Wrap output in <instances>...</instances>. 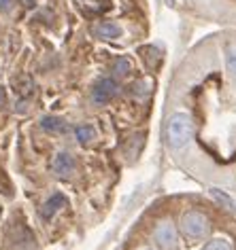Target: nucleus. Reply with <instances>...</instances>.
<instances>
[{
    "instance_id": "obj_1",
    "label": "nucleus",
    "mask_w": 236,
    "mask_h": 250,
    "mask_svg": "<svg viewBox=\"0 0 236 250\" xmlns=\"http://www.w3.org/2000/svg\"><path fill=\"white\" fill-rule=\"evenodd\" d=\"M191 134H194V121L188 112H175L166 123V142L175 151L188 145L191 140Z\"/></svg>"
},
{
    "instance_id": "obj_2",
    "label": "nucleus",
    "mask_w": 236,
    "mask_h": 250,
    "mask_svg": "<svg viewBox=\"0 0 236 250\" xmlns=\"http://www.w3.org/2000/svg\"><path fill=\"white\" fill-rule=\"evenodd\" d=\"M181 229H183L185 235L191 237V240H200V237H204L207 235V231H209V221H207V216H204L202 212L191 210V212H185L183 214Z\"/></svg>"
},
{
    "instance_id": "obj_3",
    "label": "nucleus",
    "mask_w": 236,
    "mask_h": 250,
    "mask_svg": "<svg viewBox=\"0 0 236 250\" xmlns=\"http://www.w3.org/2000/svg\"><path fill=\"white\" fill-rule=\"evenodd\" d=\"M117 93V83L115 79H100L92 89V102L94 104H107L111 98H115Z\"/></svg>"
},
{
    "instance_id": "obj_4",
    "label": "nucleus",
    "mask_w": 236,
    "mask_h": 250,
    "mask_svg": "<svg viewBox=\"0 0 236 250\" xmlns=\"http://www.w3.org/2000/svg\"><path fill=\"white\" fill-rule=\"evenodd\" d=\"M51 170L58 174L60 178H68L72 176L74 170H77V164H74V157L71 153H58L55 159L51 161Z\"/></svg>"
},
{
    "instance_id": "obj_5",
    "label": "nucleus",
    "mask_w": 236,
    "mask_h": 250,
    "mask_svg": "<svg viewBox=\"0 0 236 250\" xmlns=\"http://www.w3.org/2000/svg\"><path fill=\"white\" fill-rule=\"evenodd\" d=\"M155 242L160 244V246H164V248H172L175 246V242H177V231L175 227H172L170 223H160L158 227H155Z\"/></svg>"
},
{
    "instance_id": "obj_6",
    "label": "nucleus",
    "mask_w": 236,
    "mask_h": 250,
    "mask_svg": "<svg viewBox=\"0 0 236 250\" xmlns=\"http://www.w3.org/2000/svg\"><path fill=\"white\" fill-rule=\"evenodd\" d=\"M92 34H94L96 39H102V41H115L121 36V28L113 21H100L92 28Z\"/></svg>"
},
{
    "instance_id": "obj_7",
    "label": "nucleus",
    "mask_w": 236,
    "mask_h": 250,
    "mask_svg": "<svg viewBox=\"0 0 236 250\" xmlns=\"http://www.w3.org/2000/svg\"><path fill=\"white\" fill-rule=\"evenodd\" d=\"M64 204H66V197L62 195V193H53V195L49 197L45 204H43V208H41V216L45 218V221H49L51 216H55V212H58Z\"/></svg>"
},
{
    "instance_id": "obj_8",
    "label": "nucleus",
    "mask_w": 236,
    "mask_h": 250,
    "mask_svg": "<svg viewBox=\"0 0 236 250\" xmlns=\"http://www.w3.org/2000/svg\"><path fill=\"white\" fill-rule=\"evenodd\" d=\"M41 127L45 129L47 134H53V136H58V134H64V132H66V123H64V119L53 117V115L43 117V119H41Z\"/></svg>"
},
{
    "instance_id": "obj_9",
    "label": "nucleus",
    "mask_w": 236,
    "mask_h": 250,
    "mask_svg": "<svg viewBox=\"0 0 236 250\" xmlns=\"http://www.w3.org/2000/svg\"><path fill=\"white\" fill-rule=\"evenodd\" d=\"M209 195L215 199L217 204L221 206V208H228V210H234L236 212V199L232 195H228L226 191L217 189V187H213V189H209Z\"/></svg>"
},
{
    "instance_id": "obj_10",
    "label": "nucleus",
    "mask_w": 236,
    "mask_h": 250,
    "mask_svg": "<svg viewBox=\"0 0 236 250\" xmlns=\"http://www.w3.org/2000/svg\"><path fill=\"white\" fill-rule=\"evenodd\" d=\"M74 136H77L79 142H83V145H85V142H92L96 138V129L92 127V125L85 123V125H79V127L74 129Z\"/></svg>"
},
{
    "instance_id": "obj_11",
    "label": "nucleus",
    "mask_w": 236,
    "mask_h": 250,
    "mask_svg": "<svg viewBox=\"0 0 236 250\" xmlns=\"http://www.w3.org/2000/svg\"><path fill=\"white\" fill-rule=\"evenodd\" d=\"M132 70V64H130V60L128 58H119V60H115V64H113V72H115V77H126V74Z\"/></svg>"
},
{
    "instance_id": "obj_12",
    "label": "nucleus",
    "mask_w": 236,
    "mask_h": 250,
    "mask_svg": "<svg viewBox=\"0 0 236 250\" xmlns=\"http://www.w3.org/2000/svg\"><path fill=\"white\" fill-rule=\"evenodd\" d=\"M226 66H228V72L236 79V47H230L226 51Z\"/></svg>"
},
{
    "instance_id": "obj_13",
    "label": "nucleus",
    "mask_w": 236,
    "mask_h": 250,
    "mask_svg": "<svg viewBox=\"0 0 236 250\" xmlns=\"http://www.w3.org/2000/svg\"><path fill=\"white\" fill-rule=\"evenodd\" d=\"M202 250H232V246H230L228 240H221V237H217V240H211Z\"/></svg>"
},
{
    "instance_id": "obj_14",
    "label": "nucleus",
    "mask_w": 236,
    "mask_h": 250,
    "mask_svg": "<svg viewBox=\"0 0 236 250\" xmlns=\"http://www.w3.org/2000/svg\"><path fill=\"white\" fill-rule=\"evenodd\" d=\"M134 93H139V96L147 93V83H134Z\"/></svg>"
},
{
    "instance_id": "obj_15",
    "label": "nucleus",
    "mask_w": 236,
    "mask_h": 250,
    "mask_svg": "<svg viewBox=\"0 0 236 250\" xmlns=\"http://www.w3.org/2000/svg\"><path fill=\"white\" fill-rule=\"evenodd\" d=\"M13 9V0H0V11H11Z\"/></svg>"
},
{
    "instance_id": "obj_16",
    "label": "nucleus",
    "mask_w": 236,
    "mask_h": 250,
    "mask_svg": "<svg viewBox=\"0 0 236 250\" xmlns=\"http://www.w3.org/2000/svg\"><path fill=\"white\" fill-rule=\"evenodd\" d=\"M4 102H7V93H4V89L0 87V106H4Z\"/></svg>"
},
{
    "instance_id": "obj_17",
    "label": "nucleus",
    "mask_w": 236,
    "mask_h": 250,
    "mask_svg": "<svg viewBox=\"0 0 236 250\" xmlns=\"http://www.w3.org/2000/svg\"><path fill=\"white\" fill-rule=\"evenodd\" d=\"M22 4H24V7H28V9H32L36 4V0H22Z\"/></svg>"
},
{
    "instance_id": "obj_18",
    "label": "nucleus",
    "mask_w": 236,
    "mask_h": 250,
    "mask_svg": "<svg viewBox=\"0 0 236 250\" xmlns=\"http://www.w3.org/2000/svg\"><path fill=\"white\" fill-rule=\"evenodd\" d=\"M164 2H166V4H170V7H172V4H175V0H164Z\"/></svg>"
}]
</instances>
